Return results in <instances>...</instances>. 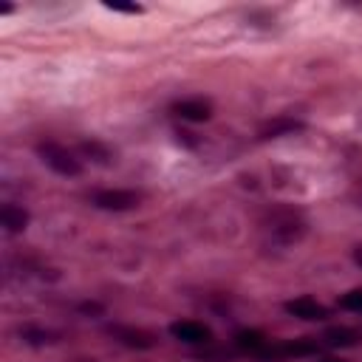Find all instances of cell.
<instances>
[{
    "mask_svg": "<svg viewBox=\"0 0 362 362\" xmlns=\"http://www.w3.org/2000/svg\"><path fill=\"white\" fill-rule=\"evenodd\" d=\"M37 153H40V158H42L54 173H59V175H79V173H82L79 158H76L68 147H62V144L42 141V144L37 147Z\"/></svg>",
    "mask_w": 362,
    "mask_h": 362,
    "instance_id": "6da1fadb",
    "label": "cell"
},
{
    "mask_svg": "<svg viewBox=\"0 0 362 362\" xmlns=\"http://www.w3.org/2000/svg\"><path fill=\"white\" fill-rule=\"evenodd\" d=\"M354 260L362 266V246H356V249H354Z\"/></svg>",
    "mask_w": 362,
    "mask_h": 362,
    "instance_id": "ac0fdd59",
    "label": "cell"
},
{
    "mask_svg": "<svg viewBox=\"0 0 362 362\" xmlns=\"http://www.w3.org/2000/svg\"><path fill=\"white\" fill-rule=\"evenodd\" d=\"M79 311H82V314H102L105 305H102V303H79Z\"/></svg>",
    "mask_w": 362,
    "mask_h": 362,
    "instance_id": "e0dca14e",
    "label": "cell"
},
{
    "mask_svg": "<svg viewBox=\"0 0 362 362\" xmlns=\"http://www.w3.org/2000/svg\"><path fill=\"white\" fill-rule=\"evenodd\" d=\"M170 334L187 345H206L212 342V331L204 325V322H195V320H178L170 325Z\"/></svg>",
    "mask_w": 362,
    "mask_h": 362,
    "instance_id": "3957f363",
    "label": "cell"
},
{
    "mask_svg": "<svg viewBox=\"0 0 362 362\" xmlns=\"http://www.w3.org/2000/svg\"><path fill=\"white\" fill-rule=\"evenodd\" d=\"M82 153H85V156H93L96 161H107V158H110V153H107L102 144H96V141H85V144H82Z\"/></svg>",
    "mask_w": 362,
    "mask_h": 362,
    "instance_id": "9a60e30c",
    "label": "cell"
},
{
    "mask_svg": "<svg viewBox=\"0 0 362 362\" xmlns=\"http://www.w3.org/2000/svg\"><path fill=\"white\" fill-rule=\"evenodd\" d=\"M20 337H23L28 345H48V342H57V339H59L57 331L37 328V325H25V328H20Z\"/></svg>",
    "mask_w": 362,
    "mask_h": 362,
    "instance_id": "8fae6325",
    "label": "cell"
},
{
    "mask_svg": "<svg viewBox=\"0 0 362 362\" xmlns=\"http://www.w3.org/2000/svg\"><path fill=\"white\" fill-rule=\"evenodd\" d=\"M235 345H238L240 351L260 354V351H263V345H266V339H263V334H260V331H238V334H235Z\"/></svg>",
    "mask_w": 362,
    "mask_h": 362,
    "instance_id": "7c38bea8",
    "label": "cell"
},
{
    "mask_svg": "<svg viewBox=\"0 0 362 362\" xmlns=\"http://www.w3.org/2000/svg\"><path fill=\"white\" fill-rule=\"evenodd\" d=\"M107 334H110L113 339H119L122 345H127V348H139V351L156 345V337H153L150 331H144V328H133V325H107Z\"/></svg>",
    "mask_w": 362,
    "mask_h": 362,
    "instance_id": "277c9868",
    "label": "cell"
},
{
    "mask_svg": "<svg viewBox=\"0 0 362 362\" xmlns=\"http://www.w3.org/2000/svg\"><path fill=\"white\" fill-rule=\"evenodd\" d=\"M308 354H317L314 339H294V342H286V345L269 351V356H308Z\"/></svg>",
    "mask_w": 362,
    "mask_h": 362,
    "instance_id": "30bf717a",
    "label": "cell"
},
{
    "mask_svg": "<svg viewBox=\"0 0 362 362\" xmlns=\"http://www.w3.org/2000/svg\"><path fill=\"white\" fill-rule=\"evenodd\" d=\"M105 8L127 11V14H139V11H141V6H136V3H124V0H105Z\"/></svg>",
    "mask_w": 362,
    "mask_h": 362,
    "instance_id": "2e32d148",
    "label": "cell"
},
{
    "mask_svg": "<svg viewBox=\"0 0 362 362\" xmlns=\"http://www.w3.org/2000/svg\"><path fill=\"white\" fill-rule=\"evenodd\" d=\"M139 201H141V192H136V189H99L93 195V204L99 209H110V212L133 209V206H139Z\"/></svg>",
    "mask_w": 362,
    "mask_h": 362,
    "instance_id": "7a4b0ae2",
    "label": "cell"
},
{
    "mask_svg": "<svg viewBox=\"0 0 362 362\" xmlns=\"http://www.w3.org/2000/svg\"><path fill=\"white\" fill-rule=\"evenodd\" d=\"M303 124L297 122V119H291V116H277V119H272V122H266L263 127H260V139H277V136H286V133H294V130H300Z\"/></svg>",
    "mask_w": 362,
    "mask_h": 362,
    "instance_id": "ba28073f",
    "label": "cell"
},
{
    "mask_svg": "<svg viewBox=\"0 0 362 362\" xmlns=\"http://www.w3.org/2000/svg\"><path fill=\"white\" fill-rule=\"evenodd\" d=\"M286 311L288 314H294V317H300V320H322L328 311H325V305H320L317 300H311V297H297V300H288L286 303Z\"/></svg>",
    "mask_w": 362,
    "mask_h": 362,
    "instance_id": "8992f818",
    "label": "cell"
},
{
    "mask_svg": "<svg viewBox=\"0 0 362 362\" xmlns=\"http://www.w3.org/2000/svg\"><path fill=\"white\" fill-rule=\"evenodd\" d=\"M322 362H342V359H334V356H328V359H322Z\"/></svg>",
    "mask_w": 362,
    "mask_h": 362,
    "instance_id": "d6986e66",
    "label": "cell"
},
{
    "mask_svg": "<svg viewBox=\"0 0 362 362\" xmlns=\"http://www.w3.org/2000/svg\"><path fill=\"white\" fill-rule=\"evenodd\" d=\"M173 113L184 122H206L212 116V105L206 99H181L173 105Z\"/></svg>",
    "mask_w": 362,
    "mask_h": 362,
    "instance_id": "5b68a950",
    "label": "cell"
},
{
    "mask_svg": "<svg viewBox=\"0 0 362 362\" xmlns=\"http://www.w3.org/2000/svg\"><path fill=\"white\" fill-rule=\"evenodd\" d=\"M274 235L288 243V240H294V238L303 235V223H291V221L288 223H280V226H274Z\"/></svg>",
    "mask_w": 362,
    "mask_h": 362,
    "instance_id": "4fadbf2b",
    "label": "cell"
},
{
    "mask_svg": "<svg viewBox=\"0 0 362 362\" xmlns=\"http://www.w3.org/2000/svg\"><path fill=\"white\" fill-rule=\"evenodd\" d=\"M0 221H3V226L8 232H23L28 226V212L23 206H17V204H6L0 209Z\"/></svg>",
    "mask_w": 362,
    "mask_h": 362,
    "instance_id": "9c48e42d",
    "label": "cell"
},
{
    "mask_svg": "<svg viewBox=\"0 0 362 362\" xmlns=\"http://www.w3.org/2000/svg\"><path fill=\"white\" fill-rule=\"evenodd\" d=\"M322 339L328 345H334V348H351V345H356L362 339V334L356 328H348V325H334V328H328L322 334Z\"/></svg>",
    "mask_w": 362,
    "mask_h": 362,
    "instance_id": "52a82bcc",
    "label": "cell"
},
{
    "mask_svg": "<svg viewBox=\"0 0 362 362\" xmlns=\"http://www.w3.org/2000/svg\"><path fill=\"white\" fill-rule=\"evenodd\" d=\"M339 305L348 308V311H359L362 314V288H351L348 294L339 297Z\"/></svg>",
    "mask_w": 362,
    "mask_h": 362,
    "instance_id": "5bb4252c",
    "label": "cell"
}]
</instances>
